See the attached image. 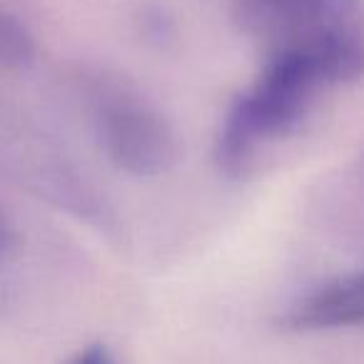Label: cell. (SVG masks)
I'll use <instances>...</instances> for the list:
<instances>
[{
	"label": "cell",
	"instance_id": "cell-3",
	"mask_svg": "<svg viewBox=\"0 0 364 364\" xmlns=\"http://www.w3.org/2000/svg\"><path fill=\"white\" fill-rule=\"evenodd\" d=\"M90 120L102 152L120 170L157 177L175 165V130L140 92L120 82H102L90 92Z\"/></svg>",
	"mask_w": 364,
	"mask_h": 364
},
{
	"label": "cell",
	"instance_id": "cell-2",
	"mask_svg": "<svg viewBox=\"0 0 364 364\" xmlns=\"http://www.w3.org/2000/svg\"><path fill=\"white\" fill-rule=\"evenodd\" d=\"M329 87L312 73L259 63L255 80L232 97L215 137V165L230 180L245 177L259 155L289 137Z\"/></svg>",
	"mask_w": 364,
	"mask_h": 364
},
{
	"label": "cell",
	"instance_id": "cell-6",
	"mask_svg": "<svg viewBox=\"0 0 364 364\" xmlns=\"http://www.w3.org/2000/svg\"><path fill=\"white\" fill-rule=\"evenodd\" d=\"M70 364H115V359L107 352V347H102V344H90V347L80 349V352L73 357Z\"/></svg>",
	"mask_w": 364,
	"mask_h": 364
},
{
	"label": "cell",
	"instance_id": "cell-5",
	"mask_svg": "<svg viewBox=\"0 0 364 364\" xmlns=\"http://www.w3.org/2000/svg\"><path fill=\"white\" fill-rule=\"evenodd\" d=\"M36 55V43L26 23L13 16H0V60L8 65H28Z\"/></svg>",
	"mask_w": 364,
	"mask_h": 364
},
{
	"label": "cell",
	"instance_id": "cell-4",
	"mask_svg": "<svg viewBox=\"0 0 364 364\" xmlns=\"http://www.w3.org/2000/svg\"><path fill=\"white\" fill-rule=\"evenodd\" d=\"M282 324L297 332H322L364 324V269L337 277L299 297Z\"/></svg>",
	"mask_w": 364,
	"mask_h": 364
},
{
	"label": "cell",
	"instance_id": "cell-1",
	"mask_svg": "<svg viewBox=\"0 0 364 364\" xmlns=\"http://www.w3.org/2000/svg\"><path fill=\"white\" fill-rule=\"evenodd\" d=\"M232 23L259 63L302 68L329 90L364 77V0H237Z\"/></svg>",
	"mask_w": 364,
	"mask_h": 364
}]
</instances>
